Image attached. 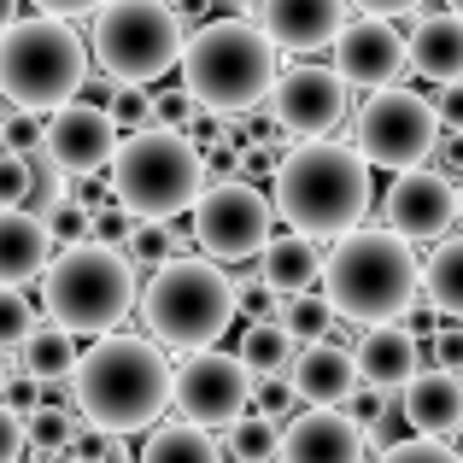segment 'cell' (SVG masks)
Masks as SVG:
<instances>
[{
    "label": "cell",
    "instance_id": "cell-1",
    "mask_svg": "<svg viewBox=\"0 0 463 463\" xmlns=\"http://www.w3.org/2000/svg\"><path fill=\"white\" fill-rule=\"evenodd\" d=\"M71 405L106 434H147L170 411V358L141 335H94L71 364Z\"/></svg>",
    "mask_w": 463,
    "mask_h": 463
},
{
    "label": "cell",
    "instance_id": "cell-2",
    "mask_svg": "<svg viewBox=\"0 0 463 463\" xmlns=\"http://www.w3.org/2000/svg\"><path fill=\"white\" fill-rule=\"evenodd\" d=\"M323 294L346 323H387L405 317L422 294V264L399 229H340L323 252Z\"/></svg>",
    "mask_w": 463,
    "mask_h": 463
},
{
    "label": "cell",
    "instance_id": "cell-3",
    "mask_svg": "<svg viewBox=\"0 0 463 463\" xmlns=\"http://www.w3.org/2000/svg\"><path fill=\"white\" fill-rule=\"evenodd\" d=\"M276 212L317 241L364 223L370 212V158L328 136H306L294 153L276 158Z\"/></svg>",
    "mask_w": 463,
    "mask_h": 463
},
{
    "label": "cell",
    "instance_id": "cell-4",
    "mask_svg": "<svg viewBox=\"0 0 463 463\" xmlns=\"http://www.w3.org/2000/svg\"><path fill=\"white\" fill-rule=\"evenodd\" d=\"M276 53H282V47L264 35V24L212 18L182 42V89L217 118L252 112V106L270 100Z\"/></svg>",
    "mask_w": 463,
    "mask_h": 463
},
{
    "label": "cell",
    "instance_id": "cell-5",
    "mask_svg": "<svg viewBox=\"0 0 463 463\" xmlns=\"http://www.w3.org/2000/svg\"><path fill=\"white\" fill-rule=\"evenodd\" d=\"M136 306H141L147 335L170 352L217 346L241 311L235 306V276L217 270V259H194V252H170L165 264H153Z\"/></svg>",
    "mask_w": 463,
    "mask_h": 463
},
{
    "label": "cell",
    "instance_id": "cell-6",
    "mask_svg": "<svg viewBox=\"0 0 463 463\" xmlns=\"http://www.w3.org/2000/svg\"><path fill=\"white\" fill-rule=\"evenodd\" d=\"M141 294V270L124 247H106V241H71L47 259L42 270V306L53 323H65L71 335H112Z\"/></svg>",
    "mask_w": 463,
    "mask_h": 463
},
{
    "label": "cell",
    "instance_id": "cell-7",
    "mask_svg": "<svg viewBox=\"0 0 463 463\" xmlns=\"http://www.w3.org/2000/svg\"><path fill=\"white\" fill-rule=\"evenodd\" d=\"M82 89H89V42L71 30V18L35 12L0 30V100L12 112L47 118Z\"/></svg>",
    "mask_w": 463,
    "mask_h": 463
},
{
    "label": "cell",
    "instance_id": "cell-8",
    "mask_svg": "<svg viewBox=\"0 0 463 463\" xmlns=\"http://www.w3.org/2000/svg\"><path fill=\"white\" fill-rule=\"evenodd\" d=\"M112 200L136 217H182L205 188V153L188 129L141 124L112 153Z\"/></svg>",
    "mask_w": 463,
    "mask_h": 463
},
{
    "label": "cell",
    "instance_id": "cell-9",
    "mask_svg": "<svg viewBox=\"0 0 463 463\" xmlns=\"http://www.w3.org/2000/svg\"><path fill=\"white\" fill-rule=\"evenodd\" d=\"M182 42L188 30L165 0H100L94 6L89 53L118 82H158L165 71L182 65Z\"/></svg>",
    "mask_w": 463,
    "mask_h": 463
},
{
    "label": "cell",
    "instance_id": "cell-10",
    "mask_svg": "<svg viewBox=\"0 0 463 463\" xmlns=\"http://www.w3.org/2000/svg\"><path fill=\"white\" fill-rule=\"evenodd\" d=\"M434 141H440V112H434V100H422L417 89L382 82V89H370V100L352 118V147L382 170L429 165Z\"/></svg>",
    "mask_w": 463,
    "mask_h": 463
},
{
    "label": "cell",
    "instance_id": "cell-11",
    "mask_svg": "<svg viewBox=\"0 0 463 463\" xmlns=\"http://www.w3.org/2000/svg\"><path fill=\"white\" fill-rule=\"evenodd\" d=\"M194 241L205 259L217 264H241L259 259L264 241L276 235V200H264L252 182H212L194 194Z\"/></svg>",
    "mask_w": 463,
    "mask_h": 463
},
{
    "label": "cell",
    "instance_id": "cell-12",
    "mask_svg": "<svg viewBox=\"0 0 463 463\" xmlns=\"http://www.w3.org/2000/svg\"><path fill=\"white\" fill-rule=\"evenodd\" d=\"M170 405L200 429H229L252 405V370L241 364V352L200 346L170 370Z\"/></svg>",
    "mask_w": 463,
    "mask_h": 463
},
{
    "label": "cell",
    "instance_id": "cell-13",
    "mask_svg": "<svg viewBox=\"0 0 463 463\" xmlns=\"http://www.w3.org/2000/svg\"><path fill=\"white\" fill-rule=\"evenodd\" d=\"M270 118L288 136H328L346 118V77L335 65H294L270 82Z\"/></svg>",
    "mask_w": 463,
    "mask_h": 463
},
{
    "label": "cell",
    "instance_id": "cell-14",
    "mask_svg": "<svg viewBox=\"0 0 463 463\" xmlns=\"http://www.w3.org/2000/svg\"><path fill=\"white\" fill-rule=\"evenodd\" d=\"M118 129L106 118V106H82V100H65L42 118V153L53 158L59 170L82 176V170H106L118 153Z\"/></svg>",
    "mask_w": 463,
    "mask_h": 463
},
{
    "label": "cell",
    "instance_id": "cell-15",
    "mask_svg": "<svg viewBox=\"0 0 463 463\" xmlns=\"http://www.w3.org/2000/svg\"><path fill=\"white\" fill-rule=\"evenodd\" d=\"M387 229H399V235L417 247V241H440L446 229L458 223V188L446 182V170H399L393 188H387Z\"/></svg>",
    "mask_w": 463,
    "mask_h": 463
},
{
    "label": "cell",
    "instance_id": "cell-16",
    "mask_svg": "<svg viewBox=\"0 0 463 463\" xmlns=\"http://www.w3.org/2000/svg\"><path fill=\"white\" fill-rule=\"evenodd\" d=\"M370 440H364V422L340 405H311L299 411L282 429L276 463H364Z\"/></svg>",
    "mask_w": 463,
    "mask_h": 463
},
{
    "label": "cell",
    "instance_id": "cell-17",
    "mask_svg": "<svg viewBox=\"0 0 463 463\" xmlns=\"http://www.w3.org/2000/svg\"><path fill=\"white\" fill-rule=\"evenodd\" d=\"M328 47H335V71L346 77V89H382L405 71V35L375 12H364L358 24H340Z\"/></svg>",
    "mask_w": 463,
    "mask_h": 463
},
{
    "label": "cell",
    "instance_id": "cell-18",
    "mask_svg": "<svg viewBox=\"0 0 463 463\" xmlns=\"http://www.w3.org/2000/svg\"><path fill=\"white\" fill-rule=\"evenodd\" d=\"M422 340L411 335L405 323H364V335H358V346H352V364H358V382H370V387H382V393H399V387L411 382V375L422 370Z\"/></svg>",
    "mask_w": 463,
    "mask_h": 463
},
{
    "label": "cell",
    "instance_id": "cell-19",
    "mask_svg": "<svg viewBox=\"0 0 463 463\" xmlns=\"http://www.w3.org/2000/svg\"><path fill=\"white\" fill-rule=\"evenodd\" d=\"M259 24L288 53H317L346 24V0H259Z\"/></svg>",
    "mask_w": 463,
    "mask_h": 463
},
{
    "label": "cell",
    "instance_id": "cell-20",
    "mask_svg": "<svg viewBox=\"0 0 463 463\" xmlns=\"http://www.w3.org/2000/svg\"><path fill=\"white\" fill-rule=\"evenodd\" d=\"M399 417L417 434H458L463 429V375L452 370H417L399 387Z\"/></svg>",
    "mask_w": 463,
    "mask_h": 463
},
{
    "label": "cell",
    "instance_id": "cell-21",
    "mask_svg": "<svg viewBox=\"0 0 463 463\" xmlns=\"http://www.w3.org/2000/svg\"><path fill=\"white\" fill-rule=\"evenodd\" d=\"M288 382H294V399H306V405H346L352 387H358V364L335 340H311V346L294 352Z\"/></svg>",
    "mask_w": 463,
    "mask_h": 463
},
{
    "label": "cell",
    "instance_id": "cell-22",
    "mask_svg": "<svg viewBox=\"0 0 463 463\" xmlns=\"http://www.w3.org/2000/svg\"><path fill=\"white\" fill-rule=\"evenodd\" d=\"M47 259H53L47 217H35L30 205H0V282H42Z\"/></svg>",
    "mask_w": 463,
    "mask_h": 463
},
{
    "label": "cell",
    "instance_id": "cell-23",
    "mask_svg": "<svg viewBox=\"0 0 463 463\" xmlns=\"http://www.w3.org/2000/svg\"><path fill=\"white\" fill-rule=\"evenodd\" d=\"M405 65L422 71L429 82H452L463 77V18L452 6L417 18V30L405 35Z\"/></svg>",
    "mask_w": 463,
    "mask_h": 463
},
{
    "label": "cell",
    "instance_id": "cell-24",
    "mask_svg": "<svg viewBox=\"0 0 463 463\" xmlns=\"http://www.w3.org/2000/svg\"><path fill=\"white\" fill-rule=\"evenodd\" d=\"M259 276L276 288V294H306V288L323 282V252H317V235L306 229H288V235H270L259 252Z\"/></svg>",
    "mask_w": 463,
    "mask_h": 463
},
{
    "label": "cell",
    "instance_id": "cell-25",
    "mask_svg": "<svg viewBox=\"0 0 463 463\" xmlns=\"http://www.w3.org/2000/svg\"><path fill=\"white\" fill-rule=\"evenodd\" d=\"M422 299L440 317H463V235H440L422 264Z\"/></svg>",
    "mask_w": 463,
    "mask_h": 463
},
{
    "label": "cell",
    "instance_id": "cell-26",
    "mask_svg": "<svg viewBox=\"0 0 463 463\" xmlns=\"http://www.w3.org/2000/svg\"><path fill=\"white\" fill-rule=\"evenodd\" d=\"M71 364H77V335H71L65 323H35L30 335H24V346H18V370H30V375H42V382H65L71 375Z\"/></svg>",
    "mask_w": 463,
    "mask_h": 463
},
{
    "label": "cell",
    "instance_id": "cell-27",
    "mask_svg": "<svg viewBox=\"0 0 463 463\" xmlns=\"http://www.w3.org/2000/svg\"><path fill=\"white\" fill-rule=\"evenodd\" d=\"M136 463H223V452H217L212 429H200V422H165V429L147 434V446L136 452Z\"/></svg>",
    "mask_w": 463,
    "mask_h": 463
},
{
    "label": "cell",
    "instance_id": "cell-28",
    "mask_svg": "<svg viewBox=\"0 0 463 463\" xmlns=\"http://www.w3.org/2000/svg\"><path fill=\"white\" fill-rule=\"evenodd\" d=\"M276 323L294 335V346H311V340H328L335 335V306H328V294H317V288H306V294H282V311H276Z\"/></svg>",
    "mask_w": 463,
    "mask_h": 463
},
{
    "label": "cell",
    "instance_id": "cell-29",
    "mask_svg": "<svg viewBox=\"0 0 463 463\" xmlns=\"http://www.w3.org/2000/svg\"><path fill=\"white\" fill-rule=\"evenodd\" d=\"M223 434H229V458H235V463H270L276 446H282V422L264 417V411H252V405L241 411Z\"/></svg>",
    "mask_w": 463,
    "mask_h": 463
},
{
    "label": "cell",
    "instance_id": "cell-30",
    "mask_svg": "<svg viewBox=\"0 0 463 463\" xmlns=\"http://www.w3.org/2000/svg\"><path fill=\"white\" fill-rule=\"evenodd\" d=\"M124 252L136 259V270H153V264H165L170 252H194V241L182 235V229H170V217H136Z\"/></svg>",
    "mask_w": 463,
    "mask_h": 463
},
{
    "label": "cell",
    "instance_id": "cell-31",
    "mask_svg": "<svg viewBox=\"0 0 463 463\" xmlns=\"http://www.w3.org/2000/svg\"><path fill=\"white\" fill-rule=\"evenodd\" d=\"M241 364H247L252 375H270V370H288L294 364V335H288L276 317H264V323H252L247 335H241Z\"/></svg>",
    "mask_w": 463,
    "mask_h": 463
},
{
    "label": "cell",
    "instance_id": "cell-32",
    "mask_svg": "<svg viewBox=\"0 0 463 463\" xmlns=\"http://www.w3.org/2000/svg\"><path fill=\"white\" fill-rule=\"evenodd\" d=\"M71 429H77V411H59V405H35V411H24V446H30L35 458H47V452H65L71 446Z\"/></svg>",
    "mask_w": 463,
    "mask_h": 463
},
{
    "label": "cell",
    "instance_id": "cell-33",
    "mask_svg": "<svg viewBox=\"0 0 463 463\" xmlns=\"http://www.w3.org/2000/svg\"><path fill=\"white\" fill-rule=\"evenodd\" d=\"M106 118H112L118 136H136L141 124H153V94H147V82H118L112 100H106Z\"/></svg>",
    "mask_w": 463,
    "mask_h": 463
},
{
    "label": "cell",
    "instance_id": "cell-34",
    "mask_svg": "<svg viewBox=\"0 0 463 463\" xmlns=\"http://www.w3.org/2000/svg\"><path fill=\"white\" fill-rule=\"evenodd\" d=\"M42 323L30 306V294L24 288H12V282H0V352H18L24 346V335Z\"/></svg>",
    "mask_w": 463,
    "mask_h": 463
},
{
    "label": "cell",
    "instance_id": "cell-35",
    "mask_svg": "<svg viewBox=\"0 0 463 463\" xmlns=\"http://www.w3.org/2000/svg\"><path fill=\"white\" fill-rule=\"evenodd\" d=\"M59 200H65V170L47 153H30V194H24V205H30L35 217H47Z\"/></svg>",
    "mask_w": 463,
    "mask_h": 463
},
{
    "label": "cell",
    "instance_id": "cell-36",
    "mask_svg": "<svg viewBox=\"0 0 463 463\" xmlns=\"http://www.w3.org/2000/svg\"><path fill=\"white\" fill-rule=\"evenodd\" d=\"M47 235H53V247H71V241H89L94 235V212L82 200H59L53 212H47Z\"/></svg>",
    "mask_w": 463,
    "mask_h": 463
},
{
    "label": "cell",
    "instance_id": "cell-37",
    "mask_svg": "<svg viewBox=\"0 0 463 463\" xmlns=\"http://www.w3.org/2000/svg\"><path fill=\"white\" fill-rule=\"evenodd\" d=\"M375 463H463V458L440 440V434H417V440L382 446V458H375Z\"/></svg>",
    "mask_w": 463,
    "mask_h": 463
},
{
    "label": "cell",
    "instance_id": "cell-38",
    "mask_svg": "<svg viewBox=\"0 0 463 463\" xmlns=\"http://www.w3.org/2000/svg\"><path fill=\"white\" fill-rule=\"evenodd\" d=\"M252 411H264V417H276V422L294 411V382H288V370L252 375Z\"/></svg>",
    "mask_w": 463,
    "mask_h": 463
},
{
    "label": "cell",
    "instance_id": "cell-39",
    "mask_svg": "<svg viewBox=\"0 0 463 463\" xmlns=\"http://www.w3.org/2000/svg\"><path fill=\"white\" fill-rule=\"evenodd\" d=\"M200 112H205V106L194 100L188 89H165V94H153V124H165V129H194V124H200Z\"/></svg>",
    "mask_w": 463,
    "mask_h": 463
},
{
    "label": "cell",
    "instance_id": "cell-40",
    "mask_svg": "<svg viewBox=\"0 0 463 463\" xmlns=\"http://www.w3.org/2000/svg\"><path fill=\"white\" fill-rule=\"evenodd\" d=\"M30 194V153L0 147V205H24Z\"/></svg>",
    "mask_w": 463,
    "mask_h": 463
},
{
    "label": "cell",
    "instance_id": "cell-41",
    "mask_svg": "<svg viewBox=\"0 0 463 463\" xmlns=\"http://www.w3.org/2000/svg\"><path fill=\"white\" fill-rule=\"evenodd\" d=\"M0 147H12V153H42V118H35V112H18L12 124H0Z\"/></svg>",
    "mask_w": 463,
    "mask_h": 463
},
{
    "label": "cell",
    "instance_id": "cell-42",
    "mask_svg": "<svg viewBox=\"0 0 463 463\" xmlns=\"http://www.w3.org/2000/svg\"><path fill=\"white\" fill-rule=\"evenodd\" d=\"M129 229H136V212H124V205H100L94 212V241H106V247H124Z\"/></svg>",
    "mask_w": 463,
    "mask_h": 463
},
{
    "label": "cell",
    "instance_id": "cell-43",
    "mask_svg": "<svg viewBox=\"0 0 463 463\" xmlns=\"http://www.w3.org/2000/svg\"><path fill=\"white\" fill-rule=\"evenodd\" d=\"M30 446H24V417L0 399V463H18Z\"/></svg>",
    "mask_w": 463,
    "mask_h": 463
},
{
    "label": "cell",
    "instance_id": "cell-44",
    "mask_svg": "<svg viewBox=\"0 0 463 463\" xmlns=\"http://www.w3.org/2000/svg\"><path fill=\"white\" fill-rule=\"evenodd\" d=\"M429 358L440 364V370H452V375H463V323H452V328H440V335H434Z\"/></svg>",
    "mask_w": 463,
    "mask_h": 463
},
{
    "label": "cell",
    "instance_id": "cell-45",
    "mask_svg": "<svg viewBox=\"0 0 463 463\" xmlns=\"http://www.w3.org/2000/svg\"><path fill=\"white\" fill-rule=\"evenodd\" d=\"M434 170L463 176V129H440V141H434Z\"/></svg>",
    "mask_w": 463,
    "mask_h": 463
},
{
    "label": "cell",
    "instance_id": "cell-46",
    "mask_svg": "<svg viewBox=\"0 0 463 463\" xmlns=\"http://www.w3.org/2000/svg\"><path fill=\"white\" fill-rule=\"evenodd\" d=\"M434 112H440V129H463V77L440 82V100H434Z\"/></svg>",
    "mask_w": 463,
    "mask_h": 463
},
{
    "label": "cell",
    "instance_id": "cell-47",
    "mask_svg": "<svg viewBox=\"0 0 463 463\" xmlns=\"http://www.w3.org/2000/svg\"><path fill=\"white\" fill-rule=\"evenodd\" d=\"M71 200H82L89 212H100V205L112 200V176H89V170H82V182H77V194H71Z\"/></svg>",
    "mask_w": 463,
    "mask_h": 463
},
{
    "label": "cell",
    "instance_id": "cell-48",
    "mask_svg": "<svg viewBox=\"0 0 463 463\" xmlns=\"http://www.w3.org/2000/svg\"><path fill=\"white\" fill-rule=\"evenodd\" d=\"M358 12H375V18H405V12H417L422 0H352Z\"/></svg>",
    "mask_w": 463,
    "mask_h": 463
},
{
    "label": "cell",
    "instance_id": "cell-49",
    "mask_svg": "<svg viewBox=\"0 0 463 463\" xmlns=\"http://www.w3.org/2000/svg\"><path fill=\"white\" fill-rule=\"evenodd\" d=\"M35 12H53V18H82V12H94L100 0H30Z\"/></svg>",
    "mask_w": 463,
    "mask_h": 463
},
{
    "label": "cell",
    "instance_id": "cell-50",
    "mask_svg": "<svg viewBox=\"0 0 463 463\" xmlns=\"http://www.w3.org/2000/svg\"><path fill=\"white\" fill-rule=\"evenodd\" d=\"M42 463H82V452H77V446H65V452H47Z\"/></svg>",
    "mask_w": 463,
    "mask_h": 463
},
{
    "label": "cell",
    "instance_id": "cell-51",
    "mask_svg": "<svg viewBox=\"0 0 463 463\" xmlns=\"http://www.w3.org/2000/svg\"><path fill=\"white\" fill-rule=\"evenodd\" d=\"M12 18H18V0H0V30H6Z\"/></svg>",
    "mask_w": 463,
    "mask_h": 463
},
{
    "label": "cell",
    "instance_id": "cell-52",
    "mask_svg": "<svg viewBox=\"0 0 463 463\" xmlns=\"http://www.w3.org/2000/svg\"><path fill=\"white\" fill-rule=\"evenodd\" d=\"M6 358H12V352H0V387H6V375H12V370H18V364H6Z\"/></svg>",
    "mask_w": 463,
    "mask_h": 463
},
{
    "label": "cell",
    "instance_id": "cell-53",
    "mask_svg": "<svg viewBox=\"0 0 463 463\" xmlns=\"http://www.w3.org/2000/svg\"><path fill=\"white\" fill-rule=\"evenodd\" d=\"M458 217H463V176H458Z\"/></svg>",
    "mask_w": 463,
    "mask_h": 463
},
{
    "label": "cell",
    "instance_id": "cell-54",
    "mask_svg": "<svg viewBox=\"0 0 463 463\" xmlns=\"http://www.w3.org/2000/svg\"><path fill=\"white\" fill-rule=\"evenodd\" d=\"M446 6H452V12H458V18H463V0H446Z\"/></svg>",
    "mask_w": 463,
    "mask_h": 463
},
{
    "label": "cell",
    "instance_id": "cell-55",
    "mask_svg": "<svg viewBox=\"0 0 463 463\" xmlns=\"http://www.w3.org/2000/svg\"><path fill=\"white\" fill-rule=\"evenodd\" d=\"M18 463H42V458H30V452H24V458H18Z\"/></svg>",
    "mask_w": 463,
    "mask_h": 463
},
{
    "label": "cell",
    "instance_id": "cell-56",
    "mask_svg": "<svg viewBox=\"0 0 463 463\" xmlns=\"http://www.w3.org/2000/svg\"><path fill=\"white\" fill-rule=\"evenodd\" d=\"M100 463H112V458H100Z\"/></svg>",
    "mask_w": 463,
    "mask_h": 463
}]
</instances>
